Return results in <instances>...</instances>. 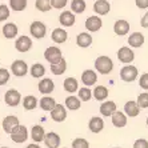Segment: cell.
Returning <instances> with one entry per match:
<instances>
[{"label": "cell", "instance_id": "cell-10", "mask_svg": "<svg viewBox=\"0 0 148 148\" xmlns=\"http://www.w3.org/2000/svg\"><path fill=\"white\" fill-rule=\"evenodd\" d=\"M49 112H51V119L53 121H56V123H62V121H64L67 119V108L64 104L56 103V106Z\"/></svg>", "mask_w": 148, "mask_h": 148}, {"label": "cell", "instance_id": "cell-17", "mask_svg": "<svg viewBox=\"0 0 148 148\" xmlns=\"http://www.w3.org/2000/svg\"><path fill=\"white\" fill-rule=\"evenodd\" d=\"M43 141L47 145V148H59L60 143H62V139H60L59 134H56V132H48V134H45Z\"/></svg>", "mask_w": 148, "mask_h": 148}, {"label": "cell", "instance_id": "cell-32", "mask_svg": "<svg viewBox=\"0 0 148 148\" xmlns=\"http://www.w3.org/2000/svg\"><path fill=\"white\" fill-rule=\"evenodd\" d=\"M28 72L31 73V76L35 79H40L45 75V67L41 63H35L34 66H31V68L28 69Z\"/></svg>", "mask_w": 148, "mask_h": 148}, {"label": "cell", "instance_id": "cell-15", "mask_svg": "<svg viewBox=\"0 0 148 148\" xmlns=\"http://www.w3.org/2000/svg\"><path fill=\"white\" fill-rule=\"evenodd\" d=\"M111 11V4L107 0H96L93 3V12L99 16H104V15H108Z\"/></svg>", "mask_w": 148, "mask_h": 148}, {"label": "cell", "instance_id": "cell-8", "mask_svg": "<svg viewBox=\"0 0 148 148\" xmlns=\"http://www.w3.org/2000/svg\"><path fill=\"white\" fill-rule=\"evenodd\" d=\"M119 62L123 63V64H131L134 62L135 59V52L131 49V47H120L117 49V53H116Z\"/></svg>", "mask_w": 148, "mask_h": 148}, {"label": "cell", "instance_id": "cell-26", "mask_svg": "<svg viewBox=\"0 0 148 148\" xmlns=\"http://www.w3.org/2000/svg\"><path fill=\"white\" fill-rule=\"evenodd\" d=\"M144 35L140 34V32H134V34L130 35V38H128V44L130 47L132 48H140L141 45L144 44Z\"/></svg>", "mask_w": 148, "mask_h": 148}, {"label": "cell", "instance_id": "cell-16", "mask_svg": "<svg viewBox=\"0 0 148 148\" xmlns=\"http://www.w3.org/2000/svg\"><path fill=\"white\" fill-rule=\"evenodd\" d=\"M97 82V72L93 69H86L82 73V83L86 87H92Z\"/></svg>", "mask_w": 148, "mask_h": 148}, {"label": "cell", "instance_id": "cell-38", "mask_svg": "<svg viewBox=\"0 0 148 148\" xmlns=\"http://www.w3.org/2000/svg\"><path fill=\"white\" fill-rule=\"evenodd\" d=\"M77 97H79L82 101H90L92 99V91L90 90V87H82L77 90Z\"/></svg>", "mask_w": 148, "mask_h": 148}, {"label": "cell", "instance_id": "cell-29", "mask_svg": "<svg viewBox=\"0 0 148 148\" xmlns=\"http://www.w3.org/2000/svg\"><path fill=\"white\" fill-rule=\"evenodd\" d=\"M44 136H45V131L44 128L36 124L34 127L31 128V139L35 141V143H40V141L44 140Z\"/></svg>", "mask_w": 148, "mask_h": 148}, {"label": "cell", "instance_id": "cell-3", "mask_svg": "<svg viewBox=\"0 0 148 148\" xmlns=\"http://www.w3.org/2000/svg\"><path fill=\"white\" fill-rule=\"evenodd\" d=\"M139 71L135 66H124L120 69V79L125 83H132L138 79Z\"/></svg>", "mask_w": 148, "mask_h": 148}, {"label": "cell", "instance_id": "cell-40", "mask_svg": "<svg viewBox=\"0 0 148 148\" xmlns=\"http://www.w3.org/2000/svg\"><path fill=\"white\" fill-rule=\"evenodd\" d=\"M11 79V71L7 68H0V87L5 86Z\"/></svg>", "mask_w": 148, "mask_h": 148}, {"label": "cell", "instance_id": "cell-9", "mask_svg": "<svg viewBox=\"0 0 148 148\" xmlns=\"http://www.w3.org/2000/svg\"><path fill=\"white\" fill-rule=\"evenodd\" d=\"M32 39L29 38V36H27V35H21V36H19V38L16 39V41H15V48H16V51L21 52V53H25V52L31 51L32 48Z\"/></svg>", "mask_w": 148, "mask_h": 148}, {"label": "cell", "instance_id": "cell-18", "mask_svg": "<svg viewBox=\"0 0 148 148\" xmlns=\"http://www.w3.org/2000/svg\"><path fill=\"white\" fill-rule=\"evenodd\" d=\"M76 16L72 11H63L60 16H59V23L63 25V27H72L75 24Z\"/></svg>", "mask_w": 148, "mask_h": 148}, {"label": "cell", "instance_id": "cell-35", "mask_svg": "<svg viewBox=\"0 0 148 148\" xmlns=\"http://www.w3.org/2000/svg\"><path fill=\"white\" fill-rule=\"evenodd\" d=\"M27 4H28L27 0H10L8 7L14 12H21V11H24L27 8Z\"/></svg>", "mask_w": 148, "mask_h": 148}, {"label": "cell", "instance_id": "cell-51", "mask_svg": "<svg viewBox=\"0 0 148 148\" xmlns=\"http://www.w3.org/2000/svg\"><path fill=\"white\" fill-rule=\"evenodd\" d=\"M114 148H120V147H114Z\"/></svg>", "mask_w": 148, "mask_h": 148}, {"label": "cell", "instance_id": "cell-4", "mask_svg": "<svg viewBox=\"0 0 148 148\" xmlns=\"http://www.w3.org/2000/svg\"><path fill=\"white\" fill-rule=\"evenodd\" d=\"M4 101L8 107H17L21 103V93L15 88H11L4 93Z\"/></svg>", "mask_w": 148, "mask_h": 148}, {"label": "cell", "instance_id": "cell-11", "mask_svg": "<svg viewBox=\"0 0 148 148\" xmlns=\"http://www.w3.org/2000/svg\"><path fill=\"white\" fill-rule=\"evenodd\" d=\"M84 25H86L88 32H97L103 27V20H101V17L99 15H92V16L87 17Z\"/></svg>", "mask_w": 148, "mask_h": 148}, {"label": "cell", "instance_id": "cell-14", "mask_svg": "<svg viewBox=\"0 0 148 148\" xmlns=\"http://www.w3.org/2000/svg\"><path fill=\"white\" fill-rule=\"evenodd\" d=\"M38 88L41 95H51L53 92V90H55V83L49 77H44V79H41L39 82Z\"/></svg>", "mask_w": 148, "mask_h": 148}, {"label": "cell", "instance_id": "cell-44", "mask_svg": "<svg viewBox=\"0 0 148 148\" xmlns=\"http://www.w3.org/2000/svg\"><path fill=\"white\" fill-rule=\"evenodd\" d=\"M139 86H140V88L148 91V72L143 73V75L140 76V79H139Z\"/></svg>", "mask_w": 148, "mask_h": 148}, {"label": "cell", "instance_id": "cell-50", "mask_svg": "<svg viewBox=\"0 0 148 148\" xmlns=\"http://www.w3.org/2000/svg\"><path fill=\"white\" fill-rule=\"evenodd\" d=\"M0 148H8V147H0Z\"/></svg>", "mask_w": 148, "mask_h": 148}, {"label": "cell", "instance_id": "cell-48", "mask_svg": "<svg viewBox=\"0 0 148 148\" xmlns=\"http://www.w3.org/2000/svg\"><path fill=\"white\" fill-rule=\"evenodd\" d=\"M25 148H41V147L38 144V143H32V144H28Z\"/></svg>", "mask_w": 148, "mask_h": 148}, {"label": "cell", "instance_id": "cell-47", "mask_svg": "<svg viewBox=\"0 0 148 148\" xmlns=\"http://www.w3.org/2000/svg\"><path fill=\"white\" fill-rule=\"evenodd\" d=\"M140 25L143 28H148V11L144 14V16L141 17V20H140Z\"/></svg>", "mask_w": 148, "mask_h": 148}, {"label": "cell", "instance_id": "cell-6", "mask_svg": "<svg viewBox=\"0 0 148 148\" xmlns=\"http://www.w3.org/2000/svg\"><path fill=\"white\" fill-rule=\"evenodd\" d=\"M28 69H29L28 68V64L24 60H20V59L15 60L11 64V72H12L14 76H16V77H24L28 73Z\"/></svg>", "mask_w": 148, "mask_h": 148}, {"label": "cell", "instance_id": "cell-1", "mask_svg": "<svg viewBox=\"0 0 148 148\" xmlns=\"http://www.w3.org/2000/svg\"><path fill=\"white\" fill-rule=\"evenodd\" d=\"M93 66H95V69L97 71V73H100V75H108L114 69V62H112V59L110 56L101 55L95 60Z\"/></svg>", "mask_w": 148, "mask_h": 148}, {"label": "cell", "instance_id": "cell-41", "mask_svg": "<svg viewBox=\"0 0 148 148\" xmlns=\"http://www.w3.org/2000/svg\"><path fill=\"white\" fill-rule=\"evenodd\" d=\"M10 15H11L10 7L5 5V4H0V23H1V21L8 20Z\"/></svg>", "mask_w": 148, "mask_h": 148}, {"label": "cell", "instance_id": "cell-37", "mask_svg": "<svg viewBox=\"0 0 148 148\" xmlns=\"http://www.w3.org/2000/svg\"><path fill=\"white\" fill-rule=\"evenodd\" d=\"M35 8L39 12H49L52 10L51 0H36L35 1Z\"/></svg>", "mask_w": 148, "mask_h": 148}, {"label": "cell", "instance_id": "cell-21", "mask_svg": "<svg viewBox=\"0 0 148 148\" xmlns=\"http://www.w3.org/2000/svg\"><path fill=\"white\" fill-rule=\"evenodd\" d=\"M114 32L117 36H124L130 32V23L124 19H119V20L115 21L114 24Z\"/></svg>", "mask_w": 148, "mask_h": 148}, {"label": "cell", "instance_id": "cell-13", "mask_svg": "<svg viewBox=\"0 0 148 148\" xmlns=\"http://www.w3.org/2000/svg\"><path fill=\"white\" fill-rule=\"evenodd\" d=\"M19 119H17V116H15V115H8V116H5L3 119V123H1V127H3V131L7 132V134H11V132L14 131L15 128L19 125Z\"/></svg>", "mask_w": 148, "mask_h": 148}, {"label": "cell", "instance_id": "cell-45", "mask_svg": "<svg viewBox=\"0 0 148 148\" xmlns=\"http://www.w3.org/2000/svg\"><path fill=\"white\" fill-rule=\"evenodd\" d=\"M134 148H148V140H145V139H138L134 143Z\"/></svg>", "mask_w": 148, "mask_h": 148}, {"label": "cell", "instance_id": "cell-42", "mask_svg": "<svg viewBox=\"0 0 148 148\" xmlns=\"http://www.w3.org/2000/svg\"><path fill=\"white\" fill-rule=\"evenodd\" d=\"M72 148H90V143L84 138H76L72 140Z\"/></svg>", "mask_w": 148, "mask_h": 148}, {"label": "cell", "instance_id": "cell-25", "mask_svg": "<svg viewBox=\"0 0 148 148\" xmlns=\"http://www.w3.org/2000/svg\"><path fill=\"white\" fill-rule=\"evenodd\" d=\"M139 112H140V108L135 100H130L124 104V114L127 115V117H136Z\"/></svg>", "mask_w": 148, "mask_h": 148}, {"label": "cell", "instance_id": "cell-20", "mask_svg": "<svg viewBox=\"0 0 148 148\" xmlns=\"http://www.w3.org/2000/svg\"><path fill=\"white\" fill-rule=\"evenodd\" d=\"M19 34V28L15 23H5L1 28V35L5 39H15Z\"/></svg>", "mask_w": 148, "mask_h": 148}, {"label": "cell", "instance_id": "cell-33", "mask_svg": "<svg viewBox=\"0 0 148 148\" xmlns=\"http://www.w3.org/2000/svg\"><path fill=\"white\" fill-rule=\"evenodd\" d=\"M80 107H82V100H80L79 97H76V96H73V95H71V96H68L66 99V108H67V110L77 111Z\"/></svg>", "mask_w": 148, "mask_h": 148}, {"label": "cell", "instance_id": "cell-43", "mask_svg": "<svg viewBox=\"0 0 148 148\" xmlns=\"http://www.w3.org/2000/svg\"><path fill=\"white\" fill-rule=\"evenodd\" d=\"M68 4V0H51V5L55 10H63Z\"/></svg>", "mask_w": 148, "mask_h": 148}, {"label": "cell", "instance_id": "cell-39", "mask_svg": "<svg viewBox=\"0 0 148 148\" xmlns=\"http://www.w3.org/2000/svg\"><path fill=\"white\" fill-rule=\"evenodd\" d=\"M136 103H138L139 108L140 110H144V108H148V92H143L140 93L136 99Z\"/></svg>", "mask_w": 148, "mask_h": 148}, {"label": "cell", "instance_id": "cell-23", "mask_svg": "<svg viewBox=\"0 0 148 148\" xmlns=\"http://www.w3.org/2000/svg\"><path fill=\"white\" fill-rule=\"evenodd\" d=\"M88 128L92 134H100L104 130V120L99 116L91 117L90 123H88Z\"/></svg>", "mask_w": 148, "mask_h": 148}, {"label": "cell", "instance_id": "cell-53", "mask_svg": "<svg viewBox=\"0 0 148 148\" xmlns=\"http://www.w3.org/2000/svg\"><path fill=\"white\" fill-rule=\"evenodd\" d=\"M0 93H1V92H0Z\"/></svg>", "mask_w": 148, "mask_h": 148}, {"label": "cell", "instance_id": "cell-30", "mask_svg": "<svg viewBox=\"0 0 148 148\" xmlns=\"http://www.w3.org/2000/svg\"><path fill=\"white\" fill-rule=\"evenodd\" d=\"M63 88H64V91L68 93H73L76 92V91L79 90V82L75 79V77H67L66 80H64V83H63Z\"/></svg>", "mask_w": 148, "mask_h": 148}, {"label": "cell", "instance_id": "cell-2", "mask_svg": "<svg viewBox=\"0 0 148 148\" xmlns=\"http://www.w3.org/2000/svg\"><path fill=\"white\" fill-rule=\"evenodd\" d=\"M10 136H11V140L14 141V143H16V144H21V143H24V141L27 140L29 135H28L27 127L19 124L14 131L10 134Z\"/></svg>", "mask_w": 148, "mask_h": 148}, {"label": "cell", "instance_id": "cell-19", "mask_svg": "<svg viewBox=\"0 0 148 148\" xmlns=\"http://www.w3.org/2000/svg\"><path fill=\"white\" fill-rule=\"evenodd\" d=\"M111 121H112V124H114V127L123 128V127L127 125L128 117H127V115L124 114V112H121V111H116V112L111 116Z\"/></svg>", "mask_w": 148, "mask_h": 148}, {"label": "cell", "instance_id": "cell-22", "mask_svg": "<svg viewBox=\"0 0 148 148\" xmlns=\"http://www.w3.org/2000/svg\"><path fill=\"white\" fill-rule=\"evenodd\" d=\"M51 39L53 43H56V44L66 43L67 39H68V32H67L64 28H55L51 34Z\"/></svg>", "mask_w": 148, "mask_h": 148}, {"label": "cell", "instance_id": "cell-27", "mask_svg": "<svg viewBox=\"0 0 148 148\" xmlns=\"http://www.w3.org/2000/svg\"><path fill=\"white\" fill-rule=\"evenodd\" d=\"M108 95H110V91L104 86H96L92 91V97L99 100V101H104L108 97Z\"/></svg>", "mask_w": 148, "mask_h": 148}, {"label": "cell", "instance_id": "cell-34", "mask_svg": "<svg viewBox=\"0 0 148 148\" xmlns=\"http://www.w3.org/2000/svg\"><path fill=\"white\" fill-rule=\"evenodd\" d=\"M38 99L34 96V95H27L25 97H23V107L25 111H32L38 107Z\"/></svg>", "mask_w": 148, "mask_h": 148}, {"label": "cell", "instance_id": "cell-46", "mask_svg": "<svg viewBox=\"0 0 148 148\" xmlns=\"http://www.w3.org/2000/svg\"><path fill=\"white\" fill-rule=\"evenodd\" d=\"M135 4L139 10H148V0H135Z\"/></svg>", "mask_w": 148, "mask_h": 148}, {"label": "cell", "instance_id": "cell-7", "mask_svg": "<svg viewBox=\"0 0 148 148\" xmlns=\"http://www.w3.org/2000/svg\"><path fill=\"white\" fill-rule=\"evenodd\" d=\"M29 34H31V36L34 39L45 38V35H47V25L39 20L34 21V23H31V25H29Z\"/></svg>", "mask_w": 148, "mask_h": 148}, {"label": "cell", "instance_id": "cell-12", "mask_svg": "<svg viewBox=\"0 0 148 148\" xmlns=\"http://www.w3.org/2000/svg\"><path fill=\"white\" fill-rule=\"evenodd\" d=\"M100 114L104 117H111L117 111V106L114 100H104L100 106Z\"/></svg>", "mask_w": 148, "mask_h": 148}, {"label": "cell", "instance_id": "cell-28", "mask_svg": "<svg viewBox=\"0 0 148 148\" xmlns=\"http://www.w3.org/2000/svg\"><path fill=\"white\" fill-rule=\"evenodd\" d=\"M55 106H56L55 99L51 97L49 95H43V97L39 100V107H40L43 111H48L49 112Z\"/></svg>", "mask_w": 148, "mask_h": 148}, {"label": "cell", "instance_id": "cell-36", "mask_svg": "<svg viewBox=\"0 0 148 148\" xmlns=\"http://www.w3.org/2000/svg\"><path fill=\"white\" fill-rule=\"evenodd\" d=\"M87 8V3L84 0H72L71 1V11L73 14H83Z\"/></svg>", "mask_w": 148, "mask_h": 148}, {"label": "cell", "instance_id": "cell-52", "mask_svg": "<svg viewBox=\"0 0 148 148\" xmlns=\"http://www.w3.org/2000/svg\"><path fill=\"white\" fill-rule=\"evenodd\" d=\"M0 35H1V31H0Z\"/></svg>", "mask_w": 148, "mask_h": 148}, {"label": "cell", "instance_id": "cell-49", "mask_svg": "<svg viewBox=\"0 0 148 148\" xmlns=\"http://www.w3.org/2000/svg\"><path fill=\"white\" fill-rule=\"evenodd\" d=\"M147 127H148V117H147Z\"/></svg>", "mask_w": 148, "mask_h": 148}, {"label": "cell", "instance_id": "cell-31", "mask_svg": "<svg viewBox=\"0 0 148 148\" xmlns=\"http://www.w3.org/2000/svg\"><path fill=\"white\" fill-rule=\"evenodd\" d=\"M67 71V62L66 59H62V60H59L58 63H53L51 64V72L53 73L55 76H60Z\"/></svg>", "mask_w": 148, "mask_h": 148}, {"label": "cell", "instance_id": "cell-5", "mask_svg": "<svg viewBox=\"0 0 148 148\" xmlns=\"http://www.w3.org/2000/svg\"><path fill=\"white\" fill-rule=\"evenodd\" d=\"M44 59L49 64H53V63H58L59 60L63 59V52L62 49L56 47V45H51L44 51Z\"/></svg>", "mask_w": 148, "mask_h": 148}, {"label": "cell", "instance_id": "cell-24", "mask_svg": "<svg viewBox=\"0 0 148 148\" xmlns=\"http://www.w3.org/2000/svg\"><path fill=\"white\" fill-rule=\"evenodd\" d=\"M92 41H93V39L91 36V34H88V32H80L77 35V38H76V44L80 48H88V47H91Z\"/></svg>", "mask_w": 148, "mask_h": 148}]
</instances>
